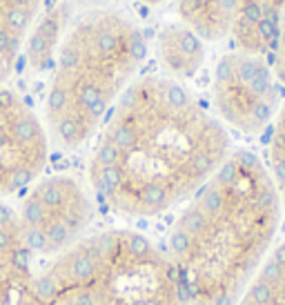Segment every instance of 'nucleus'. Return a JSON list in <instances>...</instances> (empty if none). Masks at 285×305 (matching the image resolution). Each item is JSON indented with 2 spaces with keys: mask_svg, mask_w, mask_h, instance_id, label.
<instances>
[{
  "mask_svg": "<svg viewBox=\"0 0 285 305\" xmlns=\"http://www.w3.org/2000/svg\"><path fill=\"white\" fill-rule=\"evenodd\" d=\"M232 151L225 125L169 76L134 81L89 156L96 196L120 216L149 218L192 198Z\"/></svg>",
  "mask_w": 285,
  "mask_h": 305,
  "instance_id": "f257e3e1",
  "label": "nucleus"
},
{
  "mask_svg": "<svg viewBox=\"0 0 285 305\" xmlns=\"http://www.w3.org/2000/svg\"><path fill=\"white\" fill-rule=\"evenodd\" d=\"M281 198L263 161L232 149L167 234V259L190 305H234L272 252Z\"/></svg>",
  "mask_w": 285,
  "mask_h": 305,
  "instance_id": "f03ea898",
  "label": "nucleus"
},
{
  "mask_svg": "<svg viewBox=\"0 0 285 305\" xmlns=\"http://www.w3.org/2000/svg\"><path fill=\"white\" fill-rule=\"evenodd\" d=\"M147 42L127 14L87 9L63 32L45 96V132L54 147L74 151L96 136L134 83Z\"/></svg>",
  "mask_w": 285,
  "mask_h": 305,
  "instance_id": "7ed1b4c3",
  "label": "nucleus"
},
{
  "mask_svg": "<svg viewBox=\"0 0 285 305\" xmlns=\"http://www.w3.org/2000/svg\"><path fill=\"white\" fill-rule=\"evenodd\" d=\"M38 278L49 305H190L167 254L134 230L85 236Z\"/></svg>",
  "mask_w": 285,
  "mask_h": 305,
  "instance_id": "20e7f679",
  "label": "nucleus"
},
{
  "mask_svg": "<svg viewBox=\"0 0 285 305\" xmlns=\"http://www.w3.org/2000/svg\"><path fill=\"white\" fill-rule=\"evenodd\" d=\"M16 214L34 254L60 256L85 239L94 205L78 179L51 174L34 183Z\"/></svg>",
  "mask_w": 285,
  "mask_h": 305,
  "instance_id": "39448f33",
  "label": "nucleus"
},
{
  "mask_svg": "<svg viewBox=\"0 0 285 305\" xmlns=\"http://www.w3.org/2000/svg\"><path fill=\"white\" fill-rule=\"evenodd\" d=\"M212 96L218 116L227 125L256 136L274 120L281 89L263 56L232 52L218 60Z\"/></svg>",
  "mask_w": 285,
  "mask_h": 305,
  "instance_id": "423d86ee",
  "label": "nucleus"
},
{
  "mask_svg": "<svg viewBox=\"0 0 285 305\" xmlns=\"http://www.w3.org/2000/svg\"><path fill=\"white\" fill-rule=\"evenodd\" d=\"M49 158V138L32 105L0 83V200L38 179Z\"/></svg>",
  "mask_w": 285,
  "mask_h": 305,
  "instance_id": "0eeeda50",
  "label": "nucleus"
},
{
  "mask_svg": "<svg viewBox=\"0 0 285 305\" xmlns=\"http://www.w3.org/2000/svg\"><path fill=\"white\" fill-rule=\"evenodd\" d=\"M0 305H49L14 207L0 200Z\"/></svg>",
  "mask_w": 285,
  "mask_h": 305,
  "instance_id": "6e6552de",
  "label": "nucleus"
},
{
  "mask_svg": "<svg viewBox=\"0 0 285 305\" xmlns=\"http://www.w3.org/2000/svg\"><path fill=\"white\" fill-rule=\"evenodd\" d=\"M42 3L45 0H0V83H7Z\"/></svg>",
  "mask_w": 285,
  "mask_h": 305,
  "instance_id": "1a4fd4ad",
  "label": "nucleus"
},
{
  "mask_svg": "<svg viewBox=\"0 0 285 305\" xmlns=\"http://www.w3.org/2000/svg\"><path fill=\"white\" fill-rule=\"evenodd\" d=\"M159 58L169 78H192L205 60V45L185 25H169L159 36Z\"/></svg>",
  "mask_w": 285,
  "mask_h": 305,
  "instance_id": "9d476101",
  "label": "nucleus"
},
{
  "mask_svg": "<svg viewBox=\"0 0 285 305\" xmlns=\"http://www.w3.org/2000/svg\"><path fill=\"white\" fill-rule=\"evenodd\" d=\"M234 305H285V241L272 247Z\"/></svg>",
  "mask_w": 285,
  "mask_h": 305,
  "instance_id": "9b49d317",
  "label": "nucleus"
},
{
  "mask_svg": "<svg viewBox=\"0 0 285 305\" xmlns=\"http://www.w3.org/2000/svg\"><path fill=\"white\" fill-rule=\"evenodd\" d=\"M67 7L58 5L47 14L38 16L32 32L25 40V60L32 71H42L54 65L58 42H60V18H65Z\"/></svg>",
  "mask_w": 285,
  "mask_h": 305,
  "instance_id": "f8f14e48",
  "label": "nucleus"
},
{
  "mask_svg": "<svg viewBox=\"0 0 285 305\" xmlns=\"http://www.w3.org/2000/svg\"><path fill=\"white\" fill-rule=\"evenodd\" d=\"M256 36L261 42L263 56L272 58V71L276 81L285 85V0H272L261 11L256 22Z\"/></svg>",
  "mask_w": 285,
  "mask_h": 305,
  "instance_id": "ddd939ff",
  "label": "nucleus"
},
{
  "mask_svg": "<svg viewBox=\"0 0 285 305\" xmlns=\"http://www.w3.org/2000/svg\"><path fill=\"white\" fill-rule=\"evenodd\" d=\"M270 176L274 181V187L281 198V207L285 214V105L278 109V116L272 127V136H270Z\"/></svg>",
  "mask_w": 285,
  "mask_h": 305,
  "instance_id": "4468645a",
  "label": "nucleus"
},
{
  "mask_svg": "<svg viewBox=\"0 0 285 305\" xmlns=\"http://www.w3.org/2000/svg\"><path fill=\"white\" fill-rule=\"evenodd\" d=\"M143 3H147V5H161V3H165V0H143Z\"/></svg>",
  "mask_w": 285,
  "mask_h": 305,
  "instance_id": "2eb2a0df",
  "label": "nucleus"
}]
</instances>
